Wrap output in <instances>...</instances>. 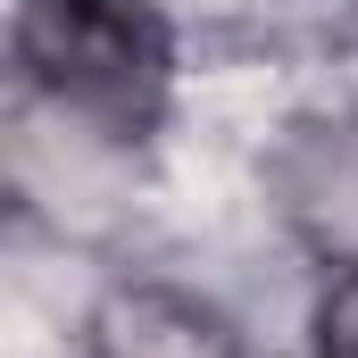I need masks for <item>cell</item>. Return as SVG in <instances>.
Here are the masks:
<instances>
[{
    "label": "cell",
    "mask_w": 358,
    "mask_h": 358,
    "mask_svg": "<svg viewBox=\"0 0 358 358\" xmlns=\"http://www.w3.org/2000/svg\"><path fill=\"white\" fill-rule=\"evenodd\" d=\"M17 67L59 117H84L100 134H142L167 100L176 42L150 0H25Z\"/></svg>",
    "instance_id": "obj_1"
},
{
    "label": "cell",
    "mask_w": 358,
    "mask_h": 358,
    "mask_svg": "<svg viewBox=\"0 0 358 358\" xmlns=\"http://www.w3.org/2000/svg\"><path fill=\"white\" fill-rule=\"evenodd\" d=\"M267 183H275L283 225L317 259L358 267V108L292 125L283 150H275V167H267Z\"/></svg>",
    "instance_id": "obj_2"
},
{
    "label": "cell",
    "mask_w": 358,
    "mask_h": 358,
    "mask_svg": "<svg viewBox=\"0 0 358 358\" xmlns=\"http://www.w3.org/2000/svg\"><path fill=\"white\" fill-rule=\"evenodd\" d=\"M92 358H242V342L176 283H117L92 308Z\"/></svg>",
    "instance_id": "obj_3"
},
{
    "label": "cell",
    "mask_w": 358,
    "mask_h": 358,
    "mask_svg": "<svg viewBox=\"0 0 358 358\" xmlns=\"http://www.w3.org/2000/svg\"><path fill=\"white\" fill-rule=\"evenodd\" d=\"M317 358H358V267H342L317 300Z\"/></svg>",
    "instance_id": "obj_4"
}]
</instances>
